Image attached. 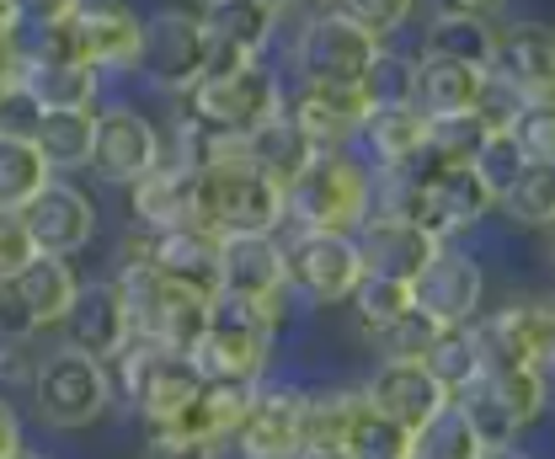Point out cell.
Masks as SVG:
<instances>
[{
	"label": "cell",
	"mask_w": 555,
	"mask_h": 459,
	"mask_svg": "<svg viewBox=\"0 0 555 459\" xmlns=\"http://www.w3.org/2000/svg\"><path fill=\"white\" fill-rule=\"evenodd\" d=\"M198 225L219 241L230 235H283V193L251 166L198 171Z\"/></svg>",
	"instance_id": "9"
},
{
	"label": "cell",
	"mask_w": 555,
	"mask_h": 459,
	"mask_svg": "<svg viewBox=\"0 0 555 459\" xmlns=\"http://www.w3.org/2000/svg\"><path fill=\"white\" fill-rule=\"evenodd\" d=\"M27 400H33V417L43 428H54V433H86L113 406V374H107V364L75 353L65 342H49L43 347V364L33 374Z\"/></svg>",
	"instance_id": "4"
},
{
	"label": "cell",
	"mask_w": 555,
	"mask_h": 459,
	"mask_svg": "<svg viewBox=\"0 0 555 459\" xmlns=\"http://www.w3.org/2000/svg\"><path fill=\"white\" fill-rule=\"evenodd\" d=\"M343 449L352 459H416V433H406L401 422H390V417H379V411H369L358 400Z\"/></svg>",
	"instance_id": "37"
},
{
	"label": "cell",
	"mask_w": 555,
	"mask_h": 459,
	"mask_svg": "<svg viewBox=\"0 0 555 459\" xmlns=\"http://www.w3.org/2000/svg\"><path fill=\"white\" fill-rule=\"evenodd\" d=\"M369 113L374 107H369L363 86H343V80H288V91H283V118L321 155L326 150H352V139H358Z\"/></svg>",
	"instance_id": "16"
},
{
	"label": "cell",
	"mask_w": 555,
	"mask_h": 459,
	"mask_svg": "<svg viewBox=\"0 0 555 459\" xmlns=\"http://www.w3.org/2000/svg\"><path fill=\"white\" fill-rule=\"evenodd\" d=\"M491 219H502L513 235H545L555 225V166H534L513 193L496 203Z\"/></svg>",
	"instance_id": "34"
},
{
	"label": "cell",
	"mask_w": 555,
	"mask_h": 459,
	"mask_svg": "<svg viewBox=\"0 0 555 459\" xmlns=\"http://www.w3.org/2000/svg\"><path fill=\"white\" fill-rule=\"evenodd\" d=\"M299 455H305V391L294 380L273 374L268 385L251 391L224 459H299Z\"/></svg>",
	"instance_id": "13"
},
{
	"label": "cell",
	"mask_w": 555,
	"mask_h": 459,
	"mask_svg": "<svg viewBox=\"0 0 555 459\" xmlns=\"http://www.w3.org/2000/svg\"><path fill=\"white\" fill-rule=\"evenodd\" d=\"M166 161V124L150 118L139 102H102L96 107V139H91V166L86 177L102 188H134Z\"/></svg>",
	"instance_id": "7"
},
{
	"label": "cell",
	"mask_w": 555,
	"mask_h": 459,
	"mask_svg": "<svg viewBox=\"0 0 555 459\" xmlns=\"http://www.w3.org/2000/svg\"><path fill=\"white\" fill-rule=\"evenodd\" d=\"M144 263L155 267L160 278L193 289L214 299L219 294V235L204 225H182V230H166V235H144Z\"/></svg>",
	"instance_id": "25"
},
{
	"label": "cell",
	"mask_w": 555,
	"mask_h": 459,
	"mask_svg": "<svg viewBox=\"0 0 555 459\" xmlns=\"http://www.w3.org/2000/svg\"><path fill=\"white\" fill-rule=\"evenodd\" d=\"M374 208H379V177L352 150H326L294 188H283V230L358 235V225Z\"/></svg>",
	"instance_id": "1"
},
{
	"label": "cell",
	"mask_w": 555,
	"mask_h": 459,
	"mask_svg": "<svg viewBox=\"0 0 555 459\" xmlns=\"http://www.w3.org/2000/svg\"><path fill=\"white\" fill-rule=\"evenodd\" d=\"M251 391H230V385H198V395L171 417V428L160 433H177V438H193V444H208V449H230L235 428H241V411H246Z\"/></svg>",
	"instance_id": "30"
},
{
	"label": "cell",
	"mask_w": 555,
	"mask_h": 459,
	"mask_svg": "<svg viewBox=\"0 0 555 459\" xmlns=\"http://www.w3.org/2000/svg\"><path fill=\"white\" fill-rule=\"evenodd\" d=\"M0 342H43V331L27 316V305L11 294V283H0Z\"/></svg>",
	"instance_id": "50"
},
{
	"label": "cell",
	"mask_w": 555,
	"mask_h": 459,
	"mask_svg": "<svg viewBox=\"0 0 555 459\" xmlns=\"http://www.w3.org/2000/svg\"><path fill=\"white\" fill-rule=\"evenodd\" d=\"M283 91H288L283 69H278L273 60H257V65H246V69L198 80V86L177 102V113H182L188 124H198L204 133H214V139L246 144L257 129H268L273 118H283Z\"/></svg>",
	"instance_id": "3"
},
{
	"label": "cell",
	"mask_w": 555,
	"mask_h": 459,
	"mask_svg": "<svg viewBox=\"0 0 555 459\" xmlns=\"http://www.w3.org/2000/svg\"><path fill=\"white\" fill-rule=\"evenodd\" d=\"M43 347L49 342H0V395H27L33 391V374L43 364Z\"/></svg>",
	"instance_id": "45"
},
{
	"label": "cell",
	"mask_w": 555,
	"mask_h": 459,
	"mask_svg": "<svg viewBox=\"0 0 555 459\" xmlns=\"http://www.w3.org/2000/svg\"><path fill=\"white\" fill-rule=\"evenodd\" d=\"M486 69H470L460 60H438V54H416V86H412V107L427 124H454L470 118L476 97H481Z\"/></svg>",
	"instance_id": "27"
},
{
	"label": "cell",
	"mask_w": 555,
	"mask_h": 459,
	"mask_svg": "<svg viewBox=\"0 0 555 459\" xmlns=\"http://www.w3.org/2000/svg\"><path fill=\"white\" fill-rule=\"evenodd\" d=\"M352 246H358L363 278H390V283H406V289H412L416 272L433 263V252H438L433 235H422L416 225H406L401 214H385V208H374L358 225Z\"/></svg>",
	"instance_id": "20"
},
{
	"label": "cell",
	"mask_w": 555,
	"mask_h": 459,
	"mask_svg": "<svg viewBox=\"0 0 555 459\" xmlns=\"http://www.w3.org/2000/svg\"><path fill=\"white\" fill-rule=\"evenodd\" d=\"M379 208L401 214L422 235H433L438 246H454V241H465V235L491 225V197L470 177V166L465 171L412 166L406 177H385L379 182Z\"/></svg>",
	"instance_id": "2"
},
{
	"label": "cell",
	"mask_w": 555,
	"mask_h": 459,
	"mask_svg": "<svg viewBox=\"0 0 555 459\" xmlns=\"http://www.w3.org/2000/svg\"><path fill=\"white\" fill-rule=\"evenodd\" d=\"M363 97L369 107H412V86H416V49H401V43H385L369 69H363Z\"/></svg>",
	"instance_id": "39"
},
{
	"label": "cell",
	"mask_w": 555,
	"mask_h": 459,
	"mask_svg": "<svg viewBox=\"0 0 555 459\" xmlns=\"http://www.w3.org/2000/svg\"><path fill=\"white\" fill-rule=\"evenodd\" d=\"M406 310H412V289H406V283H390V278H363V283L352 289V299H347L352 331H358L363 342L385 336Z\"/></svg>",
	"instance_id": "36"
},
{
	"label": "cell",
	"mask_w": 555,
	"mask_h": 459,
	"mask_svg": "<svg viewBox=\"0 0 555 459\" xmlns=\"http://www.w3.org/2000/svg\"><path fill=\"white\" fill-rule=\"evenodd\" d=\"M363 283V263L352 235H315V230H283V289L299 310H337Z\"/></svg>",
	"instance_id": "6"
},
{
	"label": "cell",
	"mask_w": 555,
	"mask_h": 459,
	"mask_svg": "<svg viewBox=\"0 0 555 459\" xmlns=\"http://www.w3.org/2000/svg\"><path fill=\"white\" fill-rule=\"evenodd\" d=\"M11 294L27 305V316L49 336V331L65 327L69 305H75V294H80V272H75V263H60V257H33V263L11 278Z\"/></svg>",
	"instance_id": "28"
},
{
	"label": "cell",
	"mask_w": 555,
	"mask_h": 459,
	"mask_svg": "<svg viewBox=\"0 0 555 459\" xmlns=\"http://www.w3.org/2000/svg\"><path fill=\"white\" fill-rule=\"evenodd\" d=\"M49 182L54 177H49L43 155L33 150V139H5L0 133V214H22Z\"/></svg>",
	"instance_id": "35"
},
{
	"label": "cell",
	"mask_w": 555,
	"mask_h": 459,
	"mask_svg": "<svg viewBox=\"0 0 555 459\" xmlns=\"http://www.w3.org/2000/svg\"><path fill=\"white\" fill-rule=\"evenodd\" d=\"M470 331H476L486 374L491 369H551L555 358V310L545 294H513L502 305H486V316Z\"/></svg>",
	"instance_id": "10"
},
{
	"label": "cell",
	"mask_w": 555,
	"mask_h": 459,
	"mask_svg": "<svg viewBox=\"0 0 555 459\" xmlns=\"http://www.w3.org/2000/svg\"><path fill=\"white\" fill-rule=\"evenodd\" d=\"M16 459H54V455H49V449H33V444H27V449H22Z\"/></svg>",
	"instance_id": "54"
},
{
	"label": "cell",
	"mask_w": 555,
	"mask_h": 459,
	"mask_svg": "<svg viewBox=\"0 0 555 459\" xmlns=\"http://www.w3.org/2000/svg\"><path fill=\"white\" fill-rule=\"evenodd\" d=\"M107 374H113V400H124L150 433L171 428V417L204 385L198 369H193L182 353H160V347H150V342H129V347L107 364Z\"/></svg>",
	"instance_id": "5"
},
{
	"label": "cell",
	"mask_w": 555,
	"mask_h": 459,
	"mask_svg": "<svg viewBox=\"0 0 555 459\" xmlns=\"http://www.w3.org/2000/svg\"><path fill=\"white\" fill-rule=\"evenodd\" d=\"M38 102L22 91V86H5L0 91V133L5 139H33V129H38Z\"/></svg>",
	"instance_id": "47"
},
{
	"label": "cell",
	"mask_w": 555,
	"mask_h": 459,
	"mask_svg": "<svg viewBox=\"0 0 555 459\" xmlns=\"http://www.w3.org/2000/svg\"><path fill=\"white\" fill-rule=\"evenodd\" d=\"M16 219H22L33 252H38V257H60V263H75V257L96 241V230H102L96 197L86 193L80 182H69V177H54Z\"/></svg>",
	"instance_id": "15"
},
{
	"label": "cell",
	"mask_w": 555,
	"mask_h": 459,
	"mask_svg": "<svg viewBox=\"0 0 555 459\" xmlns=\"http://www.w3.org/2000/svg\"><path fill=\"white\" fill-rule=\"evenodd\" d=\"M241 155H246V166H251L262 182H273L278 193H283V188H294V182L315 166V155H321V150L294 129L288 118H273L268 129H257L246 144H241Z\"/></svg>",
	"instance_id": "29"
},
{
	"label": "cell",
	"mask_w": 555,
	"mask_h": 459,
	"mask_svg": "<svg viewBox=\"0 0 555 459\" xmlns=\"http://www.w3.org/2000/svg\"><path fill=\"white\" fill-rule=\"evenodd\" d=\"M438 331L443 327H433L422 310H406L396 327L385 331V336H374V353H379L385 364H422V358H427V347L438 342Z\"/></svg>",
	"instance_id": "42"
},
{
	"label": "cell",
	"mask_w": 555,
	"mask_h": 459,
	"mask_svg": "<svg viewBox=\"0 0 555 459\" xmlns=\"http://www.w3.org/2000/svg\"><path fill=\"white\" fill-rule=\"evenodd\" d=\"M299 459H352V455H347V449H305Z\"/></svg>",
	"instance_id": "53"
},
{
	"label": "cell",
	"mask_w": 555,
	"mask_h": 459,
	"mask_svg": "<svg viewBox=\"0 0 555 459\" xmlns=\"http://www.w3.org/2000/svg\"><path fill=\"white\" fill-rule=\"evenodd\" d=\"M358 395H363L369 411L401 422L406 433H422V428L449 406L443 385H438L422 364H385V358H379L369 374H358Z\"/></svg>",
	"instance_id": "19"
},
{
	"label": "cell",
	"mask_w": 555,
	"mask_h": 459,
	"mask_svg": "<svg viewBox=\"0 0 555 459\" xmlns=\"http://www.w3.org/2000/svg\"><path fill=\"white\" fill-rule=\"evenodd\" d=\"M507 133L529 155V166H555V102H529Z\"/></svg>",
	"instance_id": "44"
},
{
	"label": "cell",
	"mask_w": 555,
	"mask_h": 459,
	"mask_svg": "<svg viewBox=\"0 0 555 459\" xmlns=\"http://www.w3.org/2000/svg\"><path fill=\"white\" fill-rule=\"evenodd\" d=\"M91 139H96V113H43L33 129V150L43 155L49 177H69L91 166Z\"/></svg>",
	"instance_id": "31"
},
{
	"label": "cell",
	"mask_w": 555,
	"mask_h": 459,
	"mask_svg": "<svg viewBox=\"0 0 555 459\" xmlns=\"http://www.w3.org/2000/svg\"><path fill=\"white\" fill-rule=\"evenodd\" d=\"M416 22H422L416 54H438V60H460L470 69H491L502 11H491V5H438V11H427Z\"/></svg>",
	"instance_id": "23"
},
{
	"label": "cell",
	"mask_w": 555,
	"mask_h": 459,
	"mask_svg": "<svg viewBox=\"0 0 555 459\" xmlns=\"http://www.w3.org/2000/svg\"><path fill=\"white\" fill-rule=\"evenodd\" d=\"M486 289H491L486 263L465 241H454V246H438L433 263L412 278V310H422L433 327L443 331L476 327L486 316Z\"/></svg>",
	"instance_id": "12"
},
{
	"label": "cell",
	"mask_w": 555,
	"mask_h": 459,
	"mask_svg": "<svg viewBox=\"0 0 555 459\" xmlns=\"http://www.w3.org/2000/svg\"><path fill=\"white\" fill-rule=\"evenodd\" d=\"M427 118L416 113V107H374L369 118H363V129L352 139V155L385 182V177H406L416 161H422V150H427Z\"/></svg>",
	"instance_id": "24"
},
{
	"label": "cell",
	"mask_w": 555,
	"mask_h": 459,
	"mask_svg": "<svg viewBox=\"0 0 555 459\" xmlns=\"http://www.w3.org/2000/svg\"><path fill=\"white\" fill-rule=\"evenodd\" d=\"M129 225L139 235H166L182 225H198V171L188 161H160L150 177L129 188Z\"/></svg>",
	"instance_id": "21"
},
{
	"label": "cell",
	"mask_w": 555,
	"mask_h": 459,
	"mask_svg": "<svg viewBox=\"0 0 555 459\" xmlns=\"http://www.w3.org/2000/svg\"><path fill=\"white\" fill-rule=\"evenodd\" d=\"M16 86L38 102V113H96L102 91H107V80L91 65H80V60H38V54L22 65Z\"/></svg>",
	"instance_id": "26"
},
{
	"label": "cell",
	"mask_w": 555,
	"mask_h": 459,
	"mask_svg": "<svg viewBox=\"0 0 555 459\" xmlns=\"http://www.w3.org/2000/svg\"><path fill=\"white\" fill-rule=\"evenodd\" d=\"M422 369L443 385V395L454 400L460 391H470L476 380L486 374V364H481V347H476V331L470 327H449V331H438V342L427 347V358H422Z\"/></svg>",
	"instance_id": "33"
},
{
	"label": "cell",
	"mask_w": 555,
	"mask_h": 459,
	"mask_svg": "<svg viewBox=\"0 0 555 459\" xmlns=\"http://www.w3.org/2000/svg\"><path fill=\"white\" fill-rule=\"evenodd\" d=\"M416 459H481V444L465 428V417L454 411V400L416 433Z\"/></svg>",
	"instance_id": "41"
},
{
	"label": "cell",
	"mask_w": 555,
	"mask_h": 459,
	"mask_svg": "<svg viewBox=\"0 0 555 459\" xmlns=\"http://www.w3.org/2000/svg\"><path fill=\"white\" fill-rule=\"evenodd\" d=\"M27 65V38H22V5L16 0H0V91L22 80Z\"/></svg>",
	"instance_id": "46"
},
{
	"label": "cell",
	"mask_w": 555,
	"mask_h": 459,
	"mask_svg": "<svg viewBox=\"0 0 555 459\" xmlns=\"http://www.w3.org/2000/svg\"><path fill=\"white\" fill-rule=\"evenodd\" d=\"M22 449H27V422H22L16 400L0 395V459H16Z\"/></svg>",
	"instance_id": "51"
},
{
	"label": "cell",
	"mask_w": 555,
	"mask_h": 459,
	"mask_svg": "<svg viewBox=\"0 0 555 459\" xmlns=\"http://www.w3.org/2000/svg\"><path fill=\"white\" fill-rule=\"evenodd\" d=\"M529 171H534V166H529V155L513 144V133H486L481 150H476V161H470V177H476L481 193L491 197V214H496V203L513 193Z\"/></svg>",
	"instance_id": "38"
},
{
	"label": "cell",
	"mask_w": 555,
	"mask_h": 459,
	"mask_svg": "<svg viewBox=\"0 0 555 459\" xmlns=\"http://www.w3.org/2000/svg\"><path fill=\"white\" fill-rule=\"evenodd\" d=\"M65 347L96 358V364H113L129 342H134V327H129V305H124V289L107 278H80V294L65 316Z\"/></svg>",
	"instance_id": "18"
},
{
	"label": "cell",
	"mask_w": 555,
	"mask_h": 459,
	"mask_svg": "<svg viewBox=\"0 0 555 459\" xmlns=\"http://www.w3.org/2000/svg\"><path fill=\"white\" fill-rule=\"evenodd\" d=\"M33 257H38V252H33L22 219H16V214H0V283H11Z\"/></svg>",
	"instance_id": "48"
},
{
	"label": "cell",
	"mask_w": 555,
	"mask_h": 459,
	"mask_svg": "<svg viewBox=\"0 0 555 459\" xmlns=\"http://www.w3.org/2000/svg\"><path fill=\"white\" fill-rule=\"evenodd\" d=\"M134 459H224V455L208 449V444H193V438H177V433H144Z\"/></svg>",
	"instance_id": "49"
},
{
	"label": "cell",
	"mask_w": 555,
	"mask_h": 459,
	"mask_svg": "<svg viewBox=\"0 0 555 459\" xmlns=\"http://www.w3.org/2000/svg\"><path fill=\"white\" fill-rule=\"evenodd\" d=\"M219 294L251 299V305H288L283 235H230V241H219Z\"/></svg>",
	"instance_id": "22"
},
{
	"label": "cell",
	"mask_w": 555,
	"mask_h": 459,
	"mask_svg": "<svg viewBox=\"0 0 555 459\" xmlns=\"http://www.w3.org/2000/svg\"><path fill=\"white\" fill-rule=\"evenodd\" d=\"M529 107V97L524 91H513L507 80H496L491 69H486L481 80V97H476V107H470V124L481 133H507L513 124H518V113Z\"/></svg>",
	"instance_id": "43"
},
{
	"label": "cell",
	"mask_w": 555,
	"mask_h": 459,
	"mask_svg": "<svg viewBox=\"0 0 555 459\" xmlns=\"http://www.w3.org/2000/svg\"><path fill=\"white\" fill-rule=\"evenodd\" d=\"M65 38L69 54L91 65L102 80L107 75H134L139 43H144V16L129 5H91V0H65Z\"/></svg>",
	"instance_id": "14"
},
{
	"label": "cell",
	"mask_w": 555,
	"mask_h": 459,
	"mask_svg": "<svg viewBox=\"0 0 555 459\" xmlns=\"http://www.w3.org/2000/svg\"><path fill=\"white\" fill-rule=\"evenodd\" d=\"M491 400L502 406V417L518 428V438H529L545 411H551V369H491L481 374Z\"/></svg>",
	"instance_id": "32"
},
{
	"label": "cell",
	"mask_w": 555,
	"mask_h": 459,
	"mask_svg": "<svg viewBox=\"0 0 555 459\" xmlns=\"http://www.w3.org/2000/svg\"><path fill=\"white\" fill-rule=\"evenodd\" d=\"M208 69V49H204V27L193 11L182 5H166V11H150L144 16V43H139V65L134 80L160 91V97H188Z\"/></svg>",
	"instance_id": "11"
},
{
	"label": "cell",
	"mask_w": 555,
	"mask_h": 459,
	"mask_svg": "<svg viewBox=\"0 0 555 459\" xmlns=\"http://www.w3.org/2000/svg\"><path fill=\"white\" fill-rule=\"evenodd\" d=\"M193 16L204 27L208 80V75H230V69H246L257 60H273L288 5H278V0H208Z\"/></svg>",
	"instance_id": "8"
},
{
	"label": "cell",
	"mask_w": 555,
	"mask_h": 459,
	"mask_svg": "<svg viewBox=\"0 0 555 459\" xmlns=\"http://www.w3.org/2000/svg\"><path fill=\"white\" fill-rule=\"evenodd\" d=\"M491 75L529 102H555V27L545 16H502Z\"/></svg>",
	"instance_id": "17"
},
{
	"label": "cell",
	"mask_w": 555,
	"mask_h": 459,
	"mask_svg": "<svg viewBox=\"0 0 555 459\" xmlns=\"http://www.w3.org/2000/svg\"><path fill=\"white\" fill-rule=\"evenodd\" d=\"M481 459H545V455H534L529 444H507V449H486Z\"/></svg>",
	"instance_id": "52"
},
{
	"label": "cell",
	"mask_w": 555,
	"mask_h": 459,
	"mask_svg": "<svg viewBox=\"0 0 555 459\" xmlns=\"http://www.w3.org/2000/svg\"><path fill=\"white\" fill-rule=\"evenodd\" d=\"M337 11H343V16L358 27V33H363V38H374L379 49H385V43H396V38L412 27L416 16H422L412 0H343Z\"/></svg>",
	"instance_id": "40"
}]
</instances>
